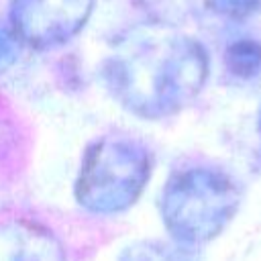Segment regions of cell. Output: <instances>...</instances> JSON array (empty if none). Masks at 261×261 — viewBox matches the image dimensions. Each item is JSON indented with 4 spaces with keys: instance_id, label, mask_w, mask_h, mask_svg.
I'll return each mask as SVG.
<instances>
[{
    "instance_id": "6da1fadb",
    "label": "cell",
    "mask_w": 261,
    "mask_h": 261,
    "mask_svg": "<svg viewBox=\"0 0 261 261\" xmlns=\"http://www.w3.org/2000/svg\"><path fill=\"white\" fill-rule=\"evenodd\" d=\"M92 0H14L12 20L20 37L49 45L71 37L84 27Z\"/></svg>"
}]
</instances>
